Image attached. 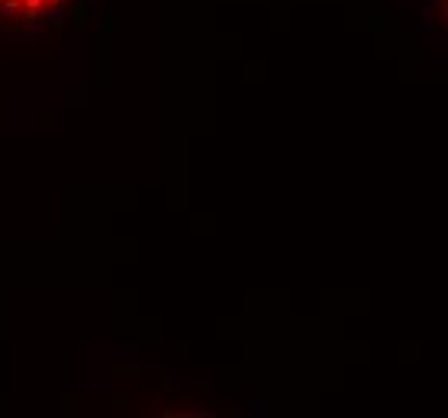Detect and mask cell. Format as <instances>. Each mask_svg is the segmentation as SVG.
I'll list each match as a JSON object with an SVG mask.
<instances>
[{"label":"cell","instance_id":"obj_1","mask_svg":"<svg viewBox=\"0 0 448 418\" xmlns=\"http://www.w3.org/2000/svg\"><path fill=\"white\" fill-rule=\"evenodd\" d=\"M26 3H32V0H26ZM32 6H36V3H32Z\"/></svg>","mask_w":448,"mask_h":418}]
</instances>
